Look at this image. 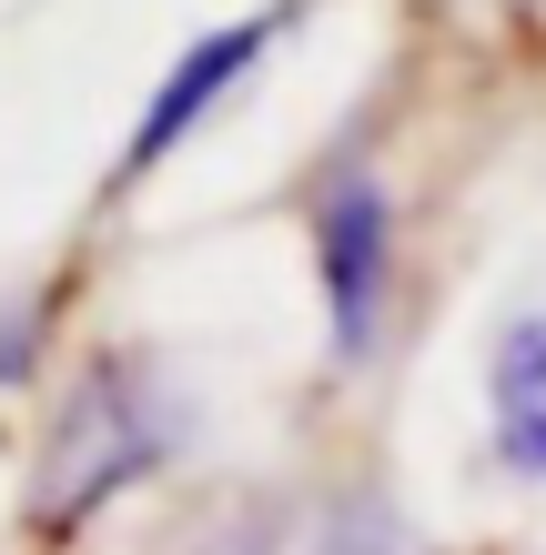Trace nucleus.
<instances>
[{"mask_svg": "<svg viewBox=\"0 0 546 555\" xmlns=\"http://www.w3.org/2000/svg\"><path fill=\"white\" fill-rule=\"evenodd\" d=\"M304 253H314V304H325V353L334 364H365L384 344V313H395V263H405V212L384 172L365 162H334L304 203Z\"/></svg>", "mask_w": 546, "mask_h": 555, "instance_id": "obj_2", "label": "nucleus"}, {"mask_svg": "<svg viewBox=\"0 0 546 555\" xmlns=\"http://www.w3.org/2000/svg\"><path fill=\"white\" fill-rule=\"evenodd\" d=\"M314 555H415V535L395 526L384 495H344V505H325V545Z\"/></svg>", "mask_w": 546, "mask_h": 555, "instance_id": "obj_5", "label": "nucleus"}, {"mask_svg": "<svg viewBox=\"0 0 546 555\" xmlns=\"http://www.w3.org/2000/svg\"><path fill=\"white\" fill-rule=\"evenodd\" d=\"M192 444V395L182 374L163 364L152 344H102L91 364L61 384V404L41 424V454H30V535L41 545H72L91 515H112L132 485L173 475Z\"/></svg>", "mask_w": 546, "mask_h": 555, "instance_id": "obj_1", "label": "nucleus"}, {"mask_svg": "<svg viewBox=\"0 0 546 555\" xmlns=\"http://www.w3.org/2000/svg\"><path fill=\"white\" fill-rule=\"evenodd\" d=\"M173 555H283V515H274V505H243L233 526L192 535V545H173Z\"/></svg>", "mask_w": 546, "mask_h": 555, "instance_id": "obj_6", "label": "nucleus"}, {"mask_svg": "<svg viewBox=\"0 0 546 555\" xmlns=\"http://www.w3.org/2000/svg\"><path fill=\"white\" fill-rule=\"evenodd\" d=\"M486 444L517 485H546V304L517 313L486 353Z\"/></svg>", "mask_w": 546, "mask_h": 555, "instance_id": "obj_4", "label": "nucleus"}, {"mask_svg": "<svg viewBox=\"0 0 546 555\" xmlns=\"http://www.w3.org/2000/svg\"><path fill=\"white\" fill-rule=\"evenodd\" d=\"M283 30H294V0H274V11H253V21H213L203 41H182L173 51V72L142 91V112H132V142H122V182H142V172H163V162L203 132V121L233 102V91L264 72V61L283 51Z\"/></svg>", "mask_w": 546, "mask_h": 555, "instance_id": "obj_3", "label": "nucleus"}]
</instances>
